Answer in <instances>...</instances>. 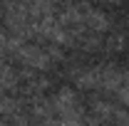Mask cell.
I'll return each mask as SVG.
<instances>
[{"label":"cell","instance_id":"obj_1","mask_svg":"<svg viewBox=\"0 0 129 126\" xmlns=\"http://www.w3.org/2000/svg\"><path fill=\"white\" fill-rule=\"evenodd\" d=\"M77 82L84 84V87H89V89L109 92L124 106H129V69L114 67V64H99V67L82 69L77 74Z\"/></svg>","mask_w":129,"mask_h":126},{"label":"cell","instance_id":"obj_2","mask_svg":"<svg viewBox=\"0 0 129 126\" xmlns=\"http://www.w3.org/2000/svg\"><path fill=\"white\" fill-rule=\"evenodd\" d=\"M17 82V77H15V72L8 67V64H3L0 62V94L5 92V89H10L13 84Z\"/></svg>","mask_w":129,"mask_h":126},{"label":"cell","instance_id":"obj_3","mask_svg":"<svg viewBox=\"0 0 129 126\" xmlns=\"http://www.w3.org/2000/svg\"><path fill=\"white\" fill-rule=\"evenodd\" d=\"M10 47H13V40H10L5 32H0V52H3V49H10Z\"/></svg>","mask_w":129,"mask_h":126}]
</instances>
